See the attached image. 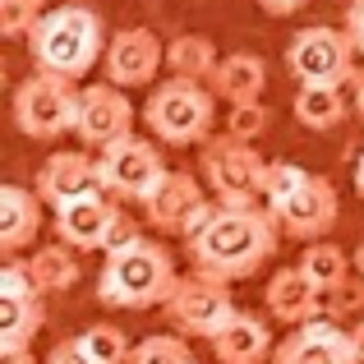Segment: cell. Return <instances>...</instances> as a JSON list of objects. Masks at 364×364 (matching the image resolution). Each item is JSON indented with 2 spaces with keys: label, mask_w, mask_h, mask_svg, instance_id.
<instances>
[{
  "label": "cell",
  "mask_w": 364,
  "mask_h": 364,
  "mask_svg": "<svg viewBox=\"0 0 364 364\" xmlns=\"http://www.w3.org/2000/svg\"><path fill=\"white\" fill-rule=\"evenodd\" d=\"M277 231H282V222L263 203L254 208L217 203L208 226L198 235H189L185 249H189L194 272L222 277V282H245L277 254Z\"/></svg>",
  "instance_id": "cell-1"
},
{
  "label": "cell",
  "mask_w": 364,
  "mask_h": 364,
  "mask_svg": "<svg viewBox=\"0 0 364 364\" xmlns=\"http://www.w3.org/2000/svg\"><path fill=\"white\" fill-rule=\"evenodd\" d=\"M107 42L111 37H107V23H102L97 9L60 5V9H46L37 18V28L28 33V55H33L37 70L79 83L107 55Z\"/></svg>",
  "instance_id": "cell-2"
},
{
  "label": "cell",
  "mask_w": 364,
  "mask_h": 364,
  "mask_svg": "<svg viewBox=\"0 0 364 364\" xmlns=\"http://www.w3.org/2000/svg\"><path fill=\"white\" fill-rule=\"evenodd\" d=\"M176 258L157 240H129L120 249H107L97 272V300L107 309H152L166 304L176 291Z\"/></svg>",
  "instance_id": "cell-3"
},
{
  "label": "cell",
  "mask_w": 364,
  "mask_h": 364,
  "mask_svg": "<svg viewBox=\"0 0 364 364\" xmlns=\"http://www.w3.org/2000/svg\"><path fill=\"white\" fill-rule=\"evenodd\" d=\"M217 120V92L208 83H189L171 74L166 83L148 92V107H143V124L157 143L171 148H189V143H208Z\"/></svg>",
  "instance_id": "cell-4"
},
{
  "label": "cell",
  "mask_w": 364,
  "mask_h": 364,
  "mask_svg": "<svg viewBox=\"0 0 364 364\" xmlns=\"http://www.w3.org/2000/svg\"><path fill=\"white\" fill-rule=\"evenodd\" d=\"M79 97L83 88L74 79H60V74H28L23 83L14 88V124L23 139H37V143H51L60 134L74 129L79 120Z\"/></svg>",
  "instance_id": "cell-5"
},
{
  "label": "cell",
  "mask_w": 364,
  "mask_h": 364,
  "mask_svg": "<svg viewBox=\"0 0 364 364\" xmlns=\"http://www.w3.org/2000/svg\"><path fill=\"white\" fill-rule=\"evenodd\" d=\"M263 171H267V161L258 157V148L235 139V134L208 139L203 157H198V176H203L208 194L217 203H235V208L263 203Z\"/></svg>",
  "instance_id": "cell-6"
},
{
  "label": "cell",
  "mask_w": 364,
  "mask_h": 364,
  "mask_svg": "<svg viewBox=\"0 0 364 364\" xmlns=\"http://www.w3.org/2000/svg\"><path fill=\"white\" fill-rule=\"evenodd\" d=\"M355 42H350L346 28H328V23H314L300 28L286 46V70H291L295 83H332V88H346L355 83Z\"/></svg>",
  "instance_id": "cell-7"
},
{
  "label": "cell",
  "mask_w": 364,
  "mask_h": 364,
  "mask_svg": "<svg viewBox=\"0 0 364 364\" xmlns=\"http://www.w3.org/2000/svg\"><path fill=\"white\" fill-rule=\"evenodd\" d=\"M161 314H166V323L180 337H208L213 341L240 309H235V300H231V282L194 272V277H180L176 282V291L161 304Z\"/></svg>",
  "instance_id": "cell-8"
},
{
  "label": "cell",
  "mask_w": 364,
  "mask_h": 364,
  "mask_svg": "<svg viewBox=\"0 0 364 364\" xmlns=\"http://www.w3.org/2000/svg\"><path fill=\"white\" fill-rule=\"evenodd\" d=\"M97 171H102V189H107L111 198L143 203L166 166H161L157 143H148V134H124V139L97 148Z\"/></svg>",
  "instance_id": "cell-9"
},
{
  "label": "cell",
  "mask_w": 364,
  "mask_h": 364,
  "mask_svg": "<svg viewBox=\"0 0 364 364\" xmlns=\"http://www.w3.org/2000/svg\"><path fill=\"white\" fill-rule=\"evenodd\" d=\"M74 134H79V143H88V148H107V143H116V139H124V134H134V102L124 97L120 83L107 79V83H92V88H83Z\"/></svg>",
  "instance_id": "cell-10"
},
{
  "label": "cell",
  "mask_w": 364,
  "mask_h": 364,
  "mask_svg": "<svg viewBox=\"0 0 364 364\" xmlns=\"http://www.w3.org/2000/svg\"><path fill=\"white\" fill-rule=\"evenodd\" d=\"M272 364H360V350L350 341V328H341L337 318H314L277 341Z\"/></svg>",
  "instance_id": "cell-11"
},
{
  "label": "cell",
  "mask_w": 364,
  "mask_h": 364,
  "mask_svg": "<svg viewBox=\"0 0 364 364\" xmlns=\"http://www.w3.org/2000/svg\"><path fill=\"white\" fill-rule=\"evenodd\" d=\"M203 203H208V189L198 176H189V171H161V180L143 198V217H148V226H157L166 235H185Z\"/></svg>",
  "instance_id": "cell-12"
},
{
  "label": "cell",
  "mask_w": 364,
  "mask_h": 364,
  "mask_svg": "<svg viewBox=\"0 0 364 364\" xmlns=\"http://www.w3.org/2000/svg\"><path fill=\"white\" fill-rule=\"evenodd\" d=\"M161 65H166V46L148 28H120V33H111L107 55H102L107 79L120 83V88H148Z\"/></svg>",
  "instance_id": "cell-13"
},
{
  "label": "cell",
  "mask_w": 364,
  "mask_h": 364,
  "mask_svg": "<svg viewBox=\"0 0 364 364\" xmlns=\"http://www.w3.org/2000/svg\"><path fill=\"white\" fill-rule=\"evenodd\" d=\"M97 189H102V171L88 148H60L37 171V194H42L46 208H65L83 194H97Z\"/></svg>",
  "instance_id": "cell-14"
},
{
  "label": "cell",
  "mask_w": 364,
  "mask_h": 364,
  "mask_svg": "<svg viewBox=\"0 0 364 364\" xmlns=\"http://www.w3.org/2000/svg\"><path fill=\"white\" fill-rule=\"evenodd\" d=\"M116 213L120 208L111 203V194L97 189V194H83V198H74V203L55 208L51 226H55V235H60V245L88 254V249H107V235H111V226H116Z\"/></svg>",
  "instance_id": "cell-15"
},
{
  "label": "cell",
  "mask_w": 364,
  "mask_h": 364,
  "mask_svg": "<svg viewBox=\"0 0 364 364\" xmlns=\"http://www.w3.org/2000/svg\"><path fill=\"white\" fill-rule=\"evenodd\" d=\"M337 213H341V198H337V189H332V180L309 171L304 189L286 203V213L277 217V222H282V231L291 235V240L309 245V240H323V235L337 226Z\"/></svg>",
  "instance_id": "cell-16"
},
{
  "label": "cell",
  "mask_w": 364,
  "mask_h": 364,
  "mask_svg": "<svg viewBox=\"0 0 364 364\" xmlns=\"http://www.w3.org/2000/svg\"><path fill=\"white\" fill-rule=\"evenodd\" d=\"M263 300H267V314H272L277 323H286V328H300V323L323 318V291L300 272V263L272 272Z\"/></svg>",
  "instance_id": "cell-17"
},
{
  "label": "cell",
  "mask_w": 364,
  "mask_h": 364,
  "mask_svg": "<svg viewBox=\"0 0 364 364\" xmlns=\"http://www.w3.org/2000/svg\"><path fill=\"white\" fill-rule=\"evenodd\" d=\"M272 350H277L272 328L258 314H245V309L213 337L217 364H263V360H272Z\"/></svg>",
  "instance_id": "cell-18"
},
{
  "label": "cell",
  "mask_w": 364,
  "mask_h": 364,
  "mask_svg": "<svg viewBox=\"0 0 364 364\" xmlns=\"http://www.w3.org/2000/svg\"><path fill=\"white\" fill-rule=\"evenodd\" d=\"M37 226H42V194L23 185H5L0 189V249L18 254L37 240Z\"/></svg>",
  "instance_id": "cell-19"
},
{
  "label": "cell",
  "mask_w": 364,
  "mask_h": 364,
  "mask_svg": "<svg viewBox=\"0 0 364 364\" xmlns=\"http://www.w3.org/2000/svg\"><path fill=\"white\" fill-rule=\"evenodd\" d=\"M208 88H213L222 102H231V107H235V102H258V97H263V88H267L263 55H249V51L222 55V65H217V74H213Z\"/></svg>",
  "instance_id": "cell-20"
},
{
  "label": "cell",
  "mask_w": 364,
  "mask_h": 364,
  "mask_svg": "<svg viewBox=\"0 0 364 364\" xmlns=\"http://www.w3.org/2000/svg\"><path fill=\"white\" fill-rule=\"evenodd\" d=\"M46 328L42 295H0V355L28 350Z\"/></svg>",
  "instance_id": "cell-21"
},
{
  "label": "cell",
  "mask_w": 364,
  "mask_h": 364,
  "mask_svg": "<svg viewBox=\"0 0 364 364\" xmlns=\"http://www.w3.org/2000/svg\"><path fill=\"white\" fill-rule=\"evenodd\" d=\"M355 107V102H346L341 97V88H332V83H300L295 88V120L304 124V129H314V134H328V129H337L341 120H346V111Z\"/></svg>",
  "instance_id": "cell-22"
},
{
  "label": "cell",
  "mask_w": 364,
  "mask_h": 364,
  "mask_svg": "<svg viewBox=\"0 0 364 364\" xmlns=\"http://www.w3.org/2000/svg\"><path fill=\"white\" fill-rule=\"evenodd\" d=\"M217 65H222L217 46L208 42V37H198V33H180L176 42L166 46V70L176 74V79H189V83H213Z\"/></svg>",
  "instance_id": "cell-23"
},
{
  "label": "cell",
  "mask_w": 364,
  "mask_h": 364,
  "mask_svg": "<svg viewBox=\"0 0 364 364\" xmlns=\"http://www.w3.org/2000/svg\"><path fill=\"white\" fill-rule=\"evenodd\" d=\"M23 263H28V277H33V286L42 295L70 291L79 282V249H70V245H46L37 254H28Z\"/></svg>",
  "instance_id": "cell-24"
},
{
  "label": "cell",
  "mask_w": 364,
  "mask_h": 364,
  "mask_svg": "<svg viewBox=\"0 0 364 364\" xmlns=\"http://www.w3.org/2000/svg\"><path fill=\"white\" fill-rule=\"evenodd\" d=\"M350 267H355V254H346L341 245L332 240H309L300 254V272L309 277L318 291H332V286H341L350 277Z\"/></svg>",
  "instance_id": "cell-25"
},
{
  "label": "cell",
  "mask_w": 364,
  "mask_h": 364,
  "mask_svg": "<svg viewBox=\"0 0 364 364\" xmlns=\"http://www.w3.org/2000/svg\"><path fill=\"white\" fill-rule=\"evenodd\" d=\"M304 180H309V171H300L295 161H267V171H263V208L272 217H282L286 203L304 189Z\"/></svg>",
  "instance_id": "cell-26"
},
{
  "label": "cell",
  "mask_w": 364,
  "mask_h": 364,
  "mask_svg": "<svg viewBox=\"0 0 364 364\" xmlns=\"http://www.w3.org/2000/svg\"><path fill=\"white\" fill-rule=\"evenodd\" d=\"M79 341H83V350H88L92 364H129V355H134L129 337H124L120 328H111V323H92V328H83Z\"/></svg>",
  "instance_id": "cell-27"
},
{
  "label": "cell",
  "mask_w": 364,
  "mask_h": 364,
  "mask_svg": "<svg viewBox=\"0 0 364 364\" xmlns=\"http://www.w3.org/2000/svg\"><path fill=\"white\" fill-rule=\"evenodd\" d=\"M129 364H198V360L189 355L180 332H157V337H143L139 346H134Z\"/></svg>",
  "instance_id": "cell-28"
},
{
  "label": "cell",
  "mask_w": 364,
  "mask_h": 364,
  "mask_svg": "<svg viewBox=\"0 0 364 364\" xmlns=\"http://www.w3.org/2000/svg\"><path fill=\"white\" fill-rule=\"evenodd\" d=\"M364 314V277L350 272L341 286H332V291H323V318H355Z\"/></svg>",
  "instance_id": "cell-29"
},
{
  "label": "cell",
  "mask_w": 364,
  "mask_h": 364,
  "mask_svg": "<svg viewBox=\"0 0 364 364\" xmlns=\"http://www.w3.org/2000/svg\"><path fill=\"white\" fill-rule=\"evenodd\" d=\"M42 14V0H0V37H28Z\"/></svg>",
  "instance_id": "cell-30"
},
{
  "label": "cell",
  "mask_w": 364,
  "mask_h": 364,
  "mask_svg": "<svg viewBox=\"0 0 364 364\" xmlns=\"http://www.w3.org/2000/svg\"><path fill=\"white\" fill-rule=\"evenodd\" d=\"M267 107L263 102H235L231 107V116H226V134H235V139H245V143H254L258 134L267 129Z\"/></svg>",
  "instance_id": "cell-31"
},
{
  "label": "cell",
  "mask_w": 364,
  "mask_h": 364,
  "mask_svg": "<svg viewBox=\"0 0 364 364\" xmlns=\"http://www.w3.org/2000/svg\"><path fill=\"white\" fill-rule=\"evenodd\" d=\"M42 364H92V360H88V350H83V341L70 337V341H60V346H55Z\"/></svg>",
  "instance_id": "cell-32"
},
{
  "label": "cell",
  "mask_w": 364,
  "mask_h": 364,
  "mask_svg": "<svg viewBox=\"0 0 364 364\" xmlns=\"http://www.w3.org/2000/svg\"><path fill=\"white\" fill-rule=\"evenodd\" d=\"M129 240H139V226H134L129 213H116V226H111V235H107V249H120ZM107 249H102V254H107Z\"/></svg>",
  "instance_id": "cell-33"
},
{
  "label": "cell",
  "mask_w": 364,
  "mask_h": 364,
  "mask_svg": "<svg viewBox=\"0 0 364 364\" xmlns=\"http://www.w3.org/2000/svg\"><path fill=\"white\" fill-rule=\"evenodd\" d=\"M350 33V42H355V51H360V60H364V0H350V9H346V23H341Z\"/></svg>",
  "instance_id": "cell-34"
},
{
  "label": "cell",
  "mask_w": 364,
  "mask_h": 364,
  "mask_svg": "<svg viewBox=\"0 0 364 364\" xmlns=\"http://www.w3.org/2000/svg\"><path fill=\"white\" fill-rule=\"evenodd\" d=\"M254 5L263 9V14H272V18H286V14H300L309 0H254Z\"/></svg>",
  "instance_id": "cell-35"
},
{
  "label": "cell",
  "mask_w": 364,
  "mask_h": 364,
  "mask_svg": "<svg viewBox=\"0 0 364 364\" xmlns=\"http://www.w3.org/2000/svg\"><path fill=\"white\" fill-rule=\"evenodd\" d=\"M0 364H37L33 350H9V355H0Z\"/></svg>",
  "instance_id": "cell-36"
},
{
  "label": "cell",
  "mask_w": 364,
  "mask_h": 364,
  "mask_svg": "<svg viewBox=\"0 0 364 364\" xmlns=\"http://www.w3.org/2000/svg\"><path fill=\"white\" fill-rule=\"evenodd\" d=\"M355 116L364 120V70L355 74Z\"/></svg>",
  "instance_id": "cell-37"
},
{
  "label": "cell",
  "mask_w": 364,
  "mask_h": 364,
  "mask_svg": "<svg viewBox=\"0 0 364 364\" xmlns=\"http://www.w3.org/2000/svg\"><path fill=\"white\" fill-rule=\"evenodd\" d=\"M350 341H355V350H360V364H364V318L350 328Z\"/></svg>",
  "instance_id": "cell-38"
},
{
  "label": "cell",
  "mask_w": 364,
  "mask_h": 364,
  "mask_svg": "<svg viewBox=\"0 0 364 364\" xmlns=\"http://www.w3.org/2000/svg\"><path fill=\"white\" fill-rule=\"evenodd\" d=\"M355 194L364 198V152H360V157H355Z\"/></svg>",
  "instance_id": "cell-39"
},
{
  "label": "cell",
  "mask_w": 364,
  "mask_h": 364,
  "mask_svg": "<svg viewBox=\"0 0 364 364\" xmlns=\"http://www.w3.org/2000/svg\"><path fill=\"white\" fill-rule=\"evenodd\" d=\"M355 272L364 277V240H360V249H355Z\"/></svg>",
  "instance_id": "cell-40"
}]
</instances>
